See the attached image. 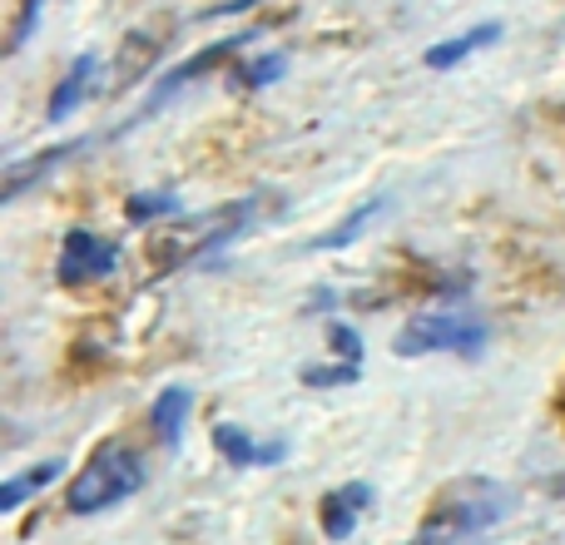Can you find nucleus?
<instances>
[{
	"instance_id": "ddd939ff",
	"label": "nucleus",
	"mask_w": 565,
	"mask_h": 545,
	"mask_svg": "<svg viewBox=\"0 0 565 545\" xmlns=\"http://www.w3.org/2000/svg\"><path fill=\"white\" fill-rule=\"evenodd\" d=\"M60 471H65V461L50 457V461H40V467H25L20 477H10L6 487H0V511H20L30 496H40V491H45Z\"/></svg>"
},
{
	"instance_id": "dca6fc26",
	"label": "nucleus",
	"mask_w": 565,
	"mask_h": 545,
	"mask_svg": "<svg viewBox=\"0 0 565 545\" xmlns=\"http://www.w3.org/2000/svg\"><path fill=\"white\" fill-rule=\"evenodd\" d=\"M282 70H288V60H282V55L238 60V65H234V85L238 89H264V85H274V79H282Z\"/></svg>"
},
{
	"instance_id": "4468645a",
	"label": "nucleus",
	"mask_w": 565,
	"mask_h": 545,
	"mask_svg": "<svg viewBox=\"0 0 565 545\" xmlns=\"http://www.w3.org/2000/svg\"><path fill=\"white\" fill-rule=\"evenodd\" d=\"M184 214V204H179V194H169V189H145V194H135L125 204V218L135 228H149V224H169V218Z\"/></svg>"
},
{
	"instance_id": "f3484780",
	"label": "nucleus",
	"mask_w": 565,
	"mask_h": 545,
	"mask_svg": "<svg viewBox=\"0 0 565 545\" xmlns=\"http://www.w3.org/2000/svg\"><path fill=\"white\" fill-rule=\"evenodd\" d=\"M298 377H302V387H352V382L362 377V367H352V362H328V367H302Z\"/></svg>"
},
{
	"instance_id": "9b49d317",
	"label": "nucleus",
	"mask_w": 565,
	"mask_h": 545,
	"mask_svg": "<svg viewBox=\"0 0 565 545\" xmlns=\"http://www.w3.org/2000/svg\"><path fill=\"white\" fill-rule=\"evenodd\" d=\"M497 40H501V20H481V25L461 30V35H451V40H437V45H427L422 65H427V70H451V65H461V60H471L477 50L497 45Z\"/></svg>"
},
{
	"instance_id": "423d86ee",
	"label": "nucleus",
	"mask_w": 565,
	"mask_h": 545,
	"mask_svg": "<svg viewBox=\"0 0 565 545\" xmlns=\"http://www.w3.org/2000/svg\"><path fill=\"white\" fill-rule=\"evenodd\" d=\"M258 30H264V25H254V30H238V35H224V40H214V45H204V50H199L194 60H184V65H169L164 75H159V85H154V99H149V105L139 109L135 119H129V125H139V119L159 115V109H164L169 99H174L179 89L189 85V79H199V75H209V70H218V65H224L228 55H238V50H244L248 40L258 35Z\"/></svg>"
},
{
	"instance_id": "f03ea898",
	"label": "nucleus",
	"mask_w": 565,
	"mask_h": 545,
	"mask_svg": "<svg viewBox=\"0 0 565 545\" xmlns=\"http://www.w3.org/2000/svg\"><path fill=\"white\" fill-rule=\"evenodd\" d=\"M139 487H145V457L119 447V441H109V447H99L95 457L79 467V477L70 481L65 506L75 511V516H99V511L129 501Z\"/></svg>"
},
{
	"instance_id": "7ed1b4c3",
	"label": "nucleus",
	"mask_w": 565,
	"mask_h": 545,
	"mask_svg": "<svg viewBox=\"0 0 565 545\" xmlns=\"http://www.w3.org/2000/svg\"><path fill=\"white\" fill-rule=\"evenodd\" d=\"M487 348V322L477 312H417L402 322L392 338L397 357H431V352H451V357H477Z\"/></svg>"
},
{
	"instance_id": "1a4fd4ad",
	"label": "nucleus",
	"mask_w": 565,
	"mask_h": 545,
	"mask_svg": "<svg viewBox=\"0 0 565 545\" xmlns=\"http://www.w3.org/2000/svg\"><path fill=\"white\" fill-rule=\"evenodd\" d=\"M99 89V55H79L75 65L65 70V79H60L55 89H50V105H45V119L50 125H60V119H70L79 105H85L89 95Z\"/></svg>"
},
{
	"instance_id": "a211bd4d",
	"label": "nucleus",
	"mask_w": 565,
	"mask_h": 545,
	"mask_svg": "<svg viewBox=\"0 0 565 545\" xmlns=\"http://www.w3.org/2000/svg\"><path fill=\"white\" fill-rule=\"evenodd\" d=\"M328 342H332V352H338V362H352V367H362V338H358V328H348V322H332Z\"/></svg>"
},
{
	"instance_id": "20e7f679",
	"label": "nucleus",
	"mask_w": 565,
	"mask_h": 545,
	"mask_svg": "<svg viewBox=\"0 0 565 545\" xmlns=\"http://www.w3.org/2000/svg\"><path fill=\"white\" fill-rule=\"evenodd\" d=\"M179 35V20H149V25H135L125 40H119V55H115V75H109V89L115 95H129V89L139 85V79H149L159 70V60L169 55V45H174Z\"/></svg>"
},
{
	"instance_id": "f8f14e48",
	"label": "nucleus",
	"mask_w": 565,
	"mask_h": 545,
	"mask_svg": "<svg viewBox=\"0 0 565 545\" xmlns=\"http://www.w3.org/2000/svg\"><path fill=\"white\" fill-rule=\"evenodd\" d=\"M189 412H194V397H189V387H164L154 397V412H149V421H154L159 441H164L169 451H179V441H184Z\"/></svg>"
},
{
	"instance_id": "2eb2a0df",
	"label": "nucleus",
	"mask_w": 565,
	"mask_h": 545,
	"mask_svg": "<svg viewBox=\"0 0 565 545\" xmlns=\"http://www.w3.org/2000/svg\"><path fill=\"white\" fill-rule=\"evenodd\" d=\"M382 204H387V194H372L367 199V204H358V209H352V214L348 218H342V224L338 228H328V234H322L318 238V244H312V248H348L352 244V238H358L362 234V228H367L372 224V214H377V209Z\"/></svg>"
},
{
	"instance_id": "9d476101",
	"label": "nucleus",
	"mask_w": 565,
	"mask_h": 545,
	"mask_svg": "<svg viewBox=\"0 0 565 545\" xmlns=\"http://www.w3.org/2000/svg\"><path fill=\"white\" fill-rule=\"evenodd\" d=\"M214 447H218V457L234 461V467H278V461L288 457L282 441H258V437H248L244 427H234V421H218L214 427Z\"/></svg>"
},
{
	"instance_id": "0eeeda50",
	"label": "nucleus",
	"mask_w": 565,
	"mask_h": 545,
	"mask_svg": "<svg viewBox=\"0 0 565 545\" xmlns=\"http://www.w3.org/2000/svg\"><path fill=\"white\" fill-rule=\"evenodd\" d=\"M89 149V139H70V145H50V149H40V154H30V159H15V164L6 169V184H0V199L6 204H15L20 194H25L30 184H45L50 174H55L65 159H75V154H85Z\"/></svg>"
},
{
	"instance_id": "6ab92c4d",
	"label": "nucleus",
	"mask_w": 565,
	"mask_h": 545,
	"mask_svg": "<svg viewBox=\"0 0 565 545\" xmlns=\"http://www.w3.org/2000/svg\"><path fill=\"white\" fill-rule=\"evenodd\" d=\"M254 6H264V0H224V6H209V10H204V20H218V15H244V10H254Z\"/></svg>"
},
{
	"instance_id": "f257e3e1",
	"label": "nucleus",
	"mask_w": 565,
	"mask_h": 545,
	"mask_svg": "<svg viewBox=\"0 0 565 545\" xmlns=\"http://www.w3.org/2000/svg\"><path fill=\"white\" fill-rule=\"evenodd\" d=\"M501 516H507V491L491 481H461L431 506L427 526L402 545H477Z\"/></svg>"
},
{
	"instance_id": "39448f33",
	"label": "nucleus",
	"mask_w": 565,
	"mask_h": 545,
	"mask_svg": "<svg viewBox=\"0 0 565 545\" xmlns=\"http://www.w3.org/2000/svg\"><path fill=\"white\" fill-rule=\"evenodd\" d=\"M119 264H125V248H119V244L99 238L95 228H70L65 244H60L55 278L65 282V288H89V282L119 272Z\"/></svg>"
},
{
	"instance_id": "6e6552de",
	"label": "nucleus",
	"mask_w": 565,
	"mask_h": 545,
	"mask_svg": "<svg viewBox=\"0 0 565 545\" xmlns=\"http://www.w3.org/2000/svg\"><path fill=\"white\" fill-rule=\"evenodd\" d=\"M367 506H372V487H367V481L332 487L328 496H322V511H318L322 536H328V541H348L352 531H358V521H362V511H367Z\"/></svg>"
}]
</instances>
